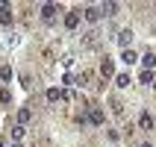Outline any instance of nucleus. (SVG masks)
Here are the masks:
<instances>
[{"mask_svg": "<svg viewBox=\"0 0 156 147\" xmlns=\"http://www.w3.org/2000/svg\"><path fill=\"white\" fill-rule=\"evenodd\" d=\"M118 38V44H121L124 50H130V41H133V30H121V33L115 35Z\"/></svg>", "mask_w": 156, "mask_h": 147, "instance_id": "f257e3e1", "label": "nucleus"}, {"mask_svg": "<svg viewBox=\"0 0 156 147\" xmlns=\"http://www.w3.org/2000/svg\"><path fill=\"white\" fill-rule=\"evenodd\" d=\"M100 77H115V65H112V59H106L103 56V62H100Z\"/></svg>", "mask_w": 156, "mask_h": 147, "instance_id": "f03ea898", "label": "nucleus"}, {"mask_svg": "<svg viewBox=\"0 0 156 147\" xmlns=\"http://www.w3.org/2000/svg\"><path fill=\"white\" fill-rule=\"evenodd\" d=\"M56 12H59V6H53V3H44V6H41V18L47 21V24L56 18Z\"/></svg>", "mask_w": 156, "mask_h": 147, "instance_id": "7ed1b4c3", "label": "nucleus"}, {"mask_svg": "<svg viewBox=\"0 0 156 147\" xmlns=\"http://www.w3.org/2000/svg\"><path fill=\"white\" fill-rule=\"evenodd\" d=\"M0 24L3 26L12 24V9H9V3H0Z\"/></svg>", "mask_w": 156, "mask_h": 147, "instance_id": "20e7f679", "label": "nucleus"}, {"mask_svg": "<svg viewBox=\"0 0 156 147\" xmlns=\"http://www.w3.org/2000/svg\"><path fill=\"white\" fill-rule=\"evenodd\" d=\"M100 15H103V12H100L97 6H88V9H86V21H88V24H97Z\"/></svg>", "mask_w": 156, "mask_h": 147, "instance_id": "39448f33", "label": "nucleus"}, {"mask_svg": "<svg viewBox=\"0 0 156 147\" xmlns=\"http://www.w3.org/2000/svg\"><path fill=\"white\" fill-rule=\"evenodd\" d=\"M139 127H141V130H153V118H150V112H141L139 115Z\"/></svg>", "mask_w": 156, "mask_h": 147, "instance_id": "423d86ee", "label": "nucleus"}, {"mask_svg": "<svg viewBox=\"0 0 156 147\" xmlns=\"http://www.w3.org/2000/svg\"><path fill=\"white\" fill-rule=\"evenodd\" d=\"M77 24H80V15L77 12H68L65 15V30H77Z\"/></svg>", "mask_w": 156, "mask_h": 147, "instance_id": "0eeeda50", "label": "nucleus"}, {"mask_svg": "<svg viewBox=\"0 0 156 147\" xmlns=\"http://www.w3.org/2000/svg\"><path fill=\"white\" fill-rule=\"evenodd\" d=\"M88 124L100 127V124H103V112H100V109H91V112H88Z\"/></svg>", "mask_w": 156, "mask_h": 147, "instance_id": "6e6552de", "label": "nucleus"}, {"mask_svg": "<svg viewBox=\"0 0 156 147\" xmlns=\"http://www.w3.org/2000/svg\"><path fill=\"white\" fill-rule=\"evenodd\" d=\"M30 118H33V112H30V109H21V112H18V124H21V127H27V124H30Z\"/></svg>", "mask_w": 156, "mask_h": 147, "instance_id": "1a4fd4ad", "label": "nucleus"}, {"mask_svg": "<svg viewBox=\"0 0 156 147\" xmlns=\"http://www.w3.org/2000/svg\"><path fill=\"white\" fill-rule=\"evenodd\" d=\"M130 82H133V79H130V74H118V77H115V86H118V88H127Z\"/></svg>", "mask_w": 156, "mask_h": 147, "instance_id": "9d476101", "label": "nucleus"}, {"mask_svg": "<svg viewBox=\"0 0 156 147\" xmlns=\"http://www.w3.org/2000/svg\"><path fill=\"white\" fill-rule=\"evenodd\" d=\"M141 62H144V68L150 71V68H153V65H156V53H150V50H147V53H144V56H141Z\"/></svg>", "mask_w": 156, "mask_h": 147, "instance_id": "9b49d317", "label": "nucleus"}, {"mask_svg": "<svg viewBox=\"0 0 156 147\" xmlns=\"http://www.w3.org/2000/svg\"><path fill=\"white\" fill-rule=\"evenodd\" d=\"M24 132H27V127L15 124V127H12V138H15V141H21V138H24Z\"/></svg>", "mask_w": 156, "mask_h": 147, "instance_id": "f8f14e48", "label": "nucleus"}, {"mask_svg": "<svg viewBox=\"0 0 156 147\" xmlns=\"http://www.w3.org/2000/svg\"><path fill=\"white\" fill-rule=\"evenodd\" d=\"M121 59L127 62V65H133V62H139V56H136L133 50H121Z\"/></svg>", "mask_w": 156, "mask_h": 147, "instance_id": "ddd939ff", "label": "nucleus"}, {"mask_svg": "<svg viewBox=\"0 0 156 147\" xmlns=\"http://www.w3.org/2000/svg\"><path fill=\"white\" fill-rule=\"evenodd\" d=\"M47 100H50V103L62 100V91H59V88H47Z\"/></svg>", "mask_w": 156, "mask_h": 147, "instance_id": "4468645a", "label": "nucleus"}, {"mask_svg": "<svg viewBox=\"0 0 156 147\" xmlns=\"http://www.w3.org/2000/svg\"><path fill=\"white\" fill-rule=\"evenodd\" d=\"M109 106H112V112H115V115H124V103L118 100V97H112V103H109Z\"/></svg>", "mask_w": 156, "mask_h": 147, "instance_id": "2eb2a0df", "label": "nucleus"}, {"mask_svg": "<svg viewBox=\"0 0 156 147\" xmlns=\"http://www.w3.org/2000/svg\"><path fill=\"white\" fill-rule=\"evenodd\" d=\"M115 9H118V3H103L100 12H103V15H115Z\"/></svg>", "mask_w": 156, "mask_h": 147, "instance_id": "dca6fc26", "label": "nucleus"}, {"mask_svg": "<svg viewBox=\"0 0 156 147\" xmlns=\"http://www.w3.org/2000/svg\"><path fill=\"white\" fill-rule=\"evenodd\" d=\"M0 77L9 82V79H12V68H9V65H3V68H0Z\"/></svg>", "mask_w": 156, "mask_h": 147, "instance_id": "f3484780", "label": "nucleus"}, {"mask_svg": "<svg viewBox=\"0 0 156 147\" xmlns=\"http://www.w3.org/2000/svg\"><path fill=\"white\" fill-rule=\"evenodd\" d=\"M12 94H9V88H0V103H9Z\"/></svg>", "mask_w": 156, "mask_h": 147, "instance_id": "a211bd4d", "label": "nucleus"}, {"mask_svg": "<svg viewBox=\"0 0 156 147\" xmlns=\"http://www.w3.org/2000/svg\"><path fill=\"white\" fill-rule=\"evenodd\" d=\"M141 82H147V86H150V82H153V74H150V71H144V74H141Z\"/></svg>", "mask_w": 156, "mask_h": 147, "instance_id": "6ab92c4d", "label": "nucleus"}, {"mask_svg": "<svg viewBox=\"0 0 156 147\" xmlns=\"http://www.w3.org/2000/svg\"><path fill=\"white\" fill-rule=\"evenodd\" d=\"M12 147H24V144H21V141H15V144H12Z\"/></svg>", "mask_w": 156, "mask_h": 147, "instance_id": "aec40b11", "label": "nucleus"}, {"mask_svg": "<svg viewBox=\"0 0 156 147\" xmlns=\"http://www.w3.org/2000/svg\"><path fill=\"white\" fill-rule=\"evenodd\" d=\"M153 88H156V74H153Z\"/></svg>", "mask_w": 156, "mask_h": 147, "instance_id": "412c9836", "label": "nucleus"}, {"mask_svg": "<svg viewBox=\"0 0 156 147\" xmlns=\"http://www.w3.org/2000/svg\"><path fill=\"white\" fill-rule=\"evenodd\" d=\"M0 147H6V144H3V141H0Z\"/></svg>", "mask_w": 156, "mask_h": 147, "instance_id": "4be33fe9", "label": "nucleus"}, {"mask_svg": "<svg viewBox=\"0 0 156 147\" xmlns=\"http://www.w3.org/2000/svg\"><path fill=\"white\" fill-rule=\"evenodd\" d=\"M141 147H150V144H141Z\"/></svg>", "mask_w": 156, "mask_h": 147, "instance_id": "5701e85b", "label": "nucleus"}]
</instances>
